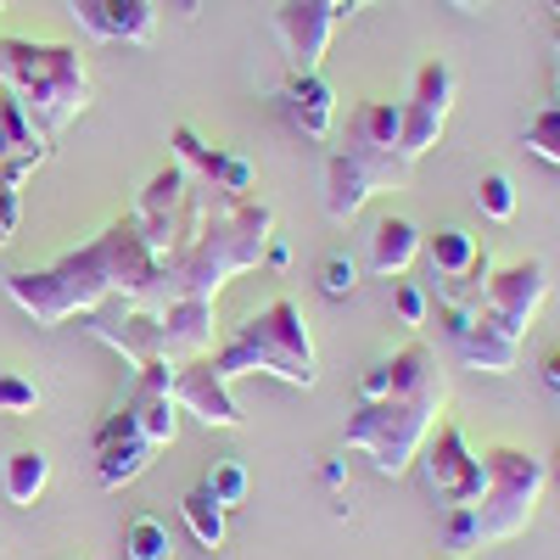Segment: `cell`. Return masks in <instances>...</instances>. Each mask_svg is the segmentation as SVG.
I'll return each instance as SVG.
<instances>
[{
  "instance_id": "cell-1",
  "label": "cell",
  "mask_w": 560,
  "mask_h": 560,
  "mask_svg": "<svg viewBox=\"0 0 560 560\" xmlns=\"http://www.w3.org/2000/svg\"><path fill=\"white\" fill-rule=\"evenodd\" d=\"M269 236H275V208L269 202L219 191V185L191 174L179 219H174V242L158 258V292H152L147 308L179 303V298L219 303V292L230 287V280L264 264Z\"/></svg>"
},
{
  "instance_id": "cell-2",
  "label": "cell",
  "mask_w": 560,
  "mask_h": 560,
  "mask_svg": "<svg viewBox=\"0 0 560 560\" xmlns=\"http://www.w3.org/2000/svg\"><path fill=\"white\" fill-rule=\"evenodd\" d=\"M152 292H158V253L135 213H118L107 230H96V236L62 253L57 264L7 275V298L34 325H68L84 314H102L113 298L152 303Z\"/></svg>"
},
{
  "instance_id": "cell-3",
  "label": "cell",
  "mask_w": 560,
  "mask_h": 560,
  "mask_svg": "<svg viewBox=\"0 0 560 560\" xmlns=\"http://www.w3.org/2000/svg\"><path fill=\"white\" fill-rule=\"evenodd\" d=\"M376 364H382V393L353 404L342 443L376 459L382 477H404L420 454V443H427V432L438 427L443 404H448V376L420 337H409L404 348H393Z\"/></svg>"
},
{
  "instance_id": "cell-4",
  "label": "cell",
  "mask_w": 560,
  "mask_h": 560,
  "mask_svg": "<svg viewBox=\"0 0 560 560\" xmlns=\"http://www.w3.org/2000/svg\"><path fill=\"white\" fill-rule=\"evenodd\" d=\"M0 84L45 140H57L90 107V68L68 39H23L0 28Z\"/></svg>"
},
{
  "instance_id": "cell-5",
  "label": "cell",
  "mask_w": 560,
  "mask_h": 560,
  "mask_svg": "<svg viewBox=\"0 0 560 560\" xmlns=\"http://www.w3.org/2000/svg\"><path fill=\"white\" fill-rule=\"evenodd\" d=\"M208 364L236 387L242 376H275L287 387H314L319 382V353H314V331L292 298H275L258 314H247L236 331L224 337V348L208 353Z\"/></svg>"
},
{
  "instance_id": "cell-6",
  "label": "cell",
  "mask_w": 560,
  "mask_h": 560,
  "mask_svg": "<svg viewBox=\"0 0 560 560\" xmlns=\"http://www.w3.org/2000/svg\"><path fill=\"white\" fill-rule=\"evenodd\" d=\"M84 319H90L84 331L107 342L113 353H124L135 370L213 353V325H219L208 298H179V303H158V308L124 303V319H107V314H84Z\"/></svg>"
},
{
  "instance_id": "cell-7",
  "label": "cell",
  "mask_w": 560,
  "mask_h": 560,
  "mask_svg": "<svg viewBox=\"0 0 560 560\" xmlns=\"http://www.w3.org/2000/svg\"><path fill=\"white\" fill-rule=\"evenodd\" d=\"M549 488V465L522 443H493L482 454V499L477 510V544H510L538 516V499Z\"/></svg>"
},
{
  "instance_id": "cell-8",
  "label": "cell",
  "mask_w": 560,
  "mask_h": 560,
  "mask_svg": "<svg viewBox=\"0 0 560 560\" xmlns=\"http://www.w3.org/2000/svg\"><path fill=\"white\" fill-rule=\"evenodd\" d=\"M454 96H459V79H454V68L443 57H427L415 68L409 102H398V158L409 168L443 140V129L454 118Z\"/></svg>"
},
{
  "instance_id": "cell-9",
  "label": "cell",
  "mask_w": 560,
  "mask_h": 560,
  "mask_svg": "<svg viewBox=\"0 0 560 560\" xmlns=\"http://www.w3.org/2000/svg\"><path fill=\"white\" fill-rule=\"evenodd\" d=\"M415 459H420L427 488H432V499H438L443 510L482 499V454H471V443H465V432L454 427V420H438Z\"/></svg>"
},
{
  "instance_id": "cell-10",
  "label": "cell",
  "mask_w": 560,
  "mask_h": 560,
  "mask_svg": "<svg viewBox=\"0 0 560 560\" xmlns=\"http://www.w3.org/2000/svg\"><path fill=\"white\" fill-rule=\"evenodd\" d=\"M337 152L364 163L382 191H398V185L409 179V163L398 158V102H359L348 113V129H342Z\"/></svg>"
},
{
  "instance_id": "cell-11",
  "label": "cell",
  "mask_w": 560,
  "mask_h": 560,
  "mask_svg": "<svg viewBox=\"0 0 560 560\" xmlns=\"http://www.w3.org/2000/svg\"><path fill=\"white\" fill-rule=\"evenodd\" d=\"M549 298V269L544 258H510V264H493L488 269V287H482V314L499 319L510 337H527V325L538 319Z\"/></svg>"
},
{
  "instance_id": "cell-12",
  "label": "cell",
  "mask_w": 560,
  "mask_h": 560,
  "mask_svg": "<svg viewBox=\"0 0 560 560\" xmlns=\"http://www.w3.org/2000/svg\"><path fill=\"white\" fill-rule=\"evenodd\" d=\"M443 319V337L454 342V353L471 364V370H488V376H504V370H516L522 359V337H510L499 319H488L482 308H438Z\"/></svg>"
},
{
  "instance_id": "cell-13",
  "label": "cell",
  "mask_w": 560,
  "mask_h": 560,
  "mask_svg": "<svg viewBox=\"0 0 560 560\" xmlns=\"http://www.w3.org/2000/svg\"><path fill=\"white\" fill-rule=\"evenodd\" d=\"M174 404L185 415H197L202 427H219V432H236L242 427V404H236V393H230V382L208 364V353L174 364Z\"/></svg>"
},
{
  "instance_id": "cell-14",
  "label": "cell",
  "mask_w": 560,
  "mask_h": 560,
  "mask_svg": "<svg viewBox=\"0 0 560 560\" xmlns=\"http://www.w3.org/2000/svg\"><path fill=\"white\" fill-rule=\"evenodd\" d=\"M331 34H337V12L319 7V0H280L275 7V39L292 57V73H314L319 57L331 51Z\"/></svg>"
},
{
  "instance_id": "cell-15",
  "label": "cell",
  "mask_w": 560,
  "mask_h": 560,
  "mask_svg": "<svg viewBox=\"0 0 560 560\" xmlns=\"http://www.w3.org/2000/svg\"><path fill=\"white\" fill-rule=\"evenodd\" d=\"M124 415L140 427L152 448H168L179 432V404H174V364H140L135 387L124 398Z\"/></svg>"
},
{
  "instance_id": "cell-16",
  "label": "cell",
  "mask_w": 560,
  "mask_h": 560,
  "mask_svg": "<svg viewBox=\"0 0 560 560\" xmlns=\"http://www.w3.org/2000/svg\"><path fill=\"white\" fill-rule=\"evenodd\" d=\"M90 448H96V482H102V488H124V482H135V477L152 465V454H158L147 438H140V427H135L124 409L102 420L96 438H90Z\"/></svg>"
},
{
  "instance_id": "cell-17",
  "label": "cell",
  "mask_w": 560,
  "mask_h": 560,
  "mask_svg": "<svg viewBox=\"0 0 560 560\" xmlns=\"http://www.w3.org/2000/svg\"><path fill=\"white\" fill-rule=\"evenodd\" d=\"M68 12L90 39H124V45H152L158 39L152 0H68Z\"/></svg>"
},
{
  "instance_id": "cell-18",
  "label": "cell",
  "mask_w": 560,
  "mask_h": 560,
  "mask_svg": "<svg viewBox=\"0 0 560 560\" xmlns=\"http://www.w3.org/2000/svg\"><path fill=\"white\" fill-rule=\"evenodd\" d=\"M168 147H174V158L191 168L197 179L219 185V191H236V197L253 191V163L236 158V152H224V147H208L191 124H174V129H168Z\"/></svg>"
},
{
  "instance_id": "cell-19",
  "label": "cell",
  "mask_w": 560,
  "mask_h": 560,
  "mask_svg": "<svg viewBox=\"0 0 560 560\" xmlns=\"http://www.w3.org/2000/svg\"><path fill=\"white\" fill-rule=\"evenodd\" d=\"M185 185H191V168H185L179 158H168V163L147 179V191H140L135 219H140V230H147V242H152L158 258H163L168 242H174V219H179V202H185Z\"/></svg>"
},
{
  "instance_id": "cell-20",
  "label": "cell",
  "mask_w": 560,
  "mask_h": 560,
  "mask_svg": "<svg viewBox=\"0 0 560 560\" xmlns=\"http://www.w3.org/2000/svg\"><path fill=\"white\" fill-rule=\"evenodd\" d=\"M280 113H287V124L308 140H331L337 129V90L325 84L319 73H292L287 84H280Z\"/></svg>"
},
{
  "instance_id": "cell-21",
  "label": "cell",
  "mask_w": 560,
  "mask_h": 560,
  "mask_svg": "<svg viewBox=\"0 0 560 560\" xmlns=\"http://www.w3.org/2000/svg\"><path fill=\"white\" fill-rule=\"evenodd\" d=\"M415 258H420V230H415V219H404V213H382L376 224H370V236H364V258H359V269L382 275V280H398Z\"/></svg>"
},
{
  "instance_id": "cell-22",
  "label": "cell",
  "mask_w": 560,
  "mask_h": 560,
  "mask_svg": "<svg viewBox=\"0 0 560 560\" xmlns=\"http://www.w3.org/2000/svg\"><path fill=\"white\" fill-rule=\"evenodd\" d=\"M376 191H382V185L370 179V168L353 163L348 152H331V158H325V213H331V224L359 219L364 202L376 197Z\"/></svg>"
},
{
  "instance_id": "cell-23",
  "label": "cell",
  "mask_w": 560,
  "mask_h": 560,
  "mask_svg": "<svg viewBox=\"0 0 560 560\" xmlns=\"http://www.w3.org/2000/svg\"><path fill=\"white\" fill-rule=\"evenodd\" d=\"M51 163V152H18V158H0V247H12L18 236V219H23V179L34 168Z\"/></svg>"
},
{
  "instance_id": "cell-24",
  "label": "cell",
  "mask_w": 560,
  "mask_h": 560,
  "mask_svg": "<svg viewBox=\"0 0 560 560\" xmlns=\"http://www.w3.org/2000/svg\"><path fill=\"white\" fill-rule=\"evenodd\" d=\"M420 253H427V264H432L443 280H459L465 269L482 258L477 236H471V230H459V224H443L438 236H420Z\"/></svg>"
},
{
  "instance_id": "cell-25",
  "label": "cell",
  "mask_w": 560,
  "mask_h": 560,
  "mask_svg": "<svg viewBox=\"0 0 560 560\" xmlns=\"http://www.w3.org/2000/svg\"><path fill=\"white\" fill-rule=\"evenodd\" d=\"M179 516H185V527H191V538H197L202 549H219V544H224V516H230V510L213 499L208 482H197L191 493L179 499Z\"/></svg>"
},
{
  "instance_id": "cell-26",
  "label": "cell",
  "mask_w": 560,
  "mask_h": 560,
  "mask_svg": "<svg viewBox=\"0 0 560 560\" xmlns=\"http://www.w3.org/2000/svg\"><path fill=\"white\" fill-rule=\"evenodd\" d=\"M45 482H51V459H45L39 448H18L12 459H7V499L12 504H34L39 493H45Z\"/></svg>"
},
{
  "instance_id": "cell-27",
  "label": "cell",
  "mask_w": 560,
  "mask_h": 560,
  "mask_svg": "<svg viewBox=\"0 0 560 560\" xmlns=\"http://www.w3.org/2000/svg\"><path fill=\"white\" fill-rule=\"evenodd\" d=\"M174 555V538L158 516H135L124 527V560H168Z\"/></svg>"
},
{
  "instance_id": "cell-28",
  "label": "cell",
  "mask_w": 560,
  "mask_h": 560,
  "mask_svg": "<svg viewBox=\"0 0 560 560\" xmlns=\"http://www.w3.org/2000/svg\"><path fill=\"white\" fill-rule=\"evenodd\" d=\"M314 280H319L325 298H353V292H359V258H353L348 247L325 253V258L314 264Z\"/></svg>"
},
{
  "instance_id": "cell-29",
  "label": "cell",
  "mask_w": 560,
  "mask_h": 560,
  "mask_svg": "<svg viewBox=\"0 0 560 560\" xmlns=\"http://www.w3.org/2000/svg\"><path fill=\"white\" fill-rule=\"evenodd\" d=\"M471 197H477V213L493 219V224H510V219H516V185H510V174H499V168L477 179Z\"/></svg>"
},
{
  "instance_id": "cell-30",
  "label": "cell",
  "mask_w": 560,
  "mask_h": 560,
  "mask_svg": "<svg viewBox=\"0 0 560 560\" xmlns=\"http://www.w3.org/2000/svg\"><path fill=\"white\" fill-rule=\"evenodd\" d=\"M527 152L560 168V102H544V107L527 118Z\"/></svg>"
},
{
  "instance_id": "cell-31",
  "label": "cell",
  "mask_w": 560,
  "mask_h": 560,
  "mask_svg": "<svg viewBox=\"0 0 560 560\" xmlns=\"http://www.w3.org/2000/svg\"><path fill=\"white\" fill-rule=\"evenodd\" d=\"M443 544H448L454 555H471V549H482V544H477V510H471V504H454V510H443Z\"/></svg>"
},
{
  "instance_id": "cell-32",
  "label": "cell",
  "mask_w": 560,
  "mask_h": 560,
  "mask_svg": "<svg viewBox=\"0 0 560 560\" xmlns=\"http://www.w3.org/2000/svg\"><path fill=\"white\" fill-rule=\"evenodd\" d=\"M202 482L213 488V499H219L224 510H236V504L247 499V471H242L236 459H219V465H213V471H208Z\"/></svg>"
},
{
  "instance_id": "cell-33",
  "label": "cell",
  "mask_w": 560,
  "mask_h": 560,
  "mask_svg": "<svg viewBox=\"0 0 560 560\" xmlns=\"http://www.w3.org/2000/svg\"><path fill=\"white\" fill-rule=\"evenodd\" d=\"M0 409H7V415H28V409H39V387L23 382V376H12V370H0Z\"/></svg>"
},
{
  "instance_id": "cell-34",
  "label": "cell",
  "mask_w": 560,
  "mask_h": 560,
  "mask_svg": "<svg viewBox=\"0 0 560 560\" xmlns=\"http://www.w3.org/2000/svg\"><path fill=\"white\" fill-rule=\"evenodd\" d=\"M393 308H398V319L404 325H427V292H420V287H409V280H398V287H393Z\"/></svg>"
},
{
  "instance_id": "cell-35",
  "label": "cell",
  "mask_w": 560,
  "mask_h": 560,
  "mask_svg": "<svg viewBox=\"0 0 560 560\" xmlns=\"http://www.w3.org/2000/svg\"><path fill=\"white\" fill-rule=\"evenodd\" d=\"M538 376H544V387H549V393H560V342H555V348H544Z\"/></svg>"
},
{
  "instance_id": "cell-36",
  "label": "cell",
  "mask_w": 560,
  "mask_h": 560,
  "mask_svg": "<svg viewBox=\"0 0 560 560\" xmlns=\"http://www.w3.org/2000/svg\"><path fill=\"white\" fill-rule=\"evenodd\" d=\"M264 264H269V269H287V264H292V247L280 242V236H269V247H264Z\"/></svg>"
},
{
  "instance_id": "cell-37",
  "label": "cell",
  "mask_w": 560,
  "mask_h": 560,
  "mask_svg": "<svg viewBox=\"0 0 560 560\" xmlns=\"http://www.w3.org/2000/svg\"><path fill=\"white\" fill-rule=\"evenodd\" d=\"M319 482H325V488H342V482H348L342 459H325V465H319Z\"/></svg>"
},
{
  "instance_id": "cell-38",
  "label": "cell",
  "mask_w": 560,
  "mask_h": 560,
  "mask_svg": "<svg viewBox=\"0 0 560 560\" xmlns=\"http://www.w3.org/2000/svg\"><path fill=\"white\" fill-rule=\"evenodd\" d=\"M448 7H454V12H482L488 0H448Z\"/></svg>"
},
{
  "instance_id": "cell-39",
  "label": "cell",
  "mask_w": 560,
  "mask_h": 560,
  "mask_svg": "<svg viewBox=\"0 0 560 560\" xmlns=\"http://www.w3.org/2000/svg\"><path fill=\"white\" fill-rule=\"evenodd\" d=\"M544 465H549V477H555V482H560V448H555V454H549V459H544Z\"/></svg>"
},
{
  "instance_id": "cell-40",
  "label": "cell",
  "mask_w": 560,
  "mask_h": 560,
  "mask_svg": "<svg viewBox=\"0 0 560 560\" xmlns=\"http://www.w3.org/2000/svg\"><path fill=\"white\" fill-rule=\"evenodd\" d=\"M555 62H560V23H555Z\"/></svg>"
},
{
  "instance_id": "cell-41",
  "label": "cell",
  "mask_w": 560,
  "mask_h": 560,
  "mask_svg": "<svg viewBox=\"0 0 560 560\" xmlns=\"http://www.w3.org/2000/svg\"><path fill=\"white\" fill-rule=\"evenodd\" d=\"M549 12H555V23H560V0H549Z\"/></svg>"
},
{
  "instance_id": "cell-42",
  "label": "cell",
  "mask_w": 560,
  "mask_h": 560,
  "mask_svg": "<svg viewBox=\"0 0 560 560\" xmlns=\"http://www.w3.org/2000/svg\"><path fill=\"white\" fill-rule=\"evenodd\" d=\"M185 7H197V0H185Z\"/></svg>"
},
{
  "instance_id": "cell-43",
  "label": "cell",
  "mask_w": 560,
  "mask_h": 560,
  "mask_svg": "<svg viewBox=\"0 0 560 560\" xmlns=\"http://www.w3.org/2000/svg\"><path fill=\"white\" fill-rule=\"evenodd\" d=\"M0 7H7V0H0Z\"/></svg>"
}]
</instances>
